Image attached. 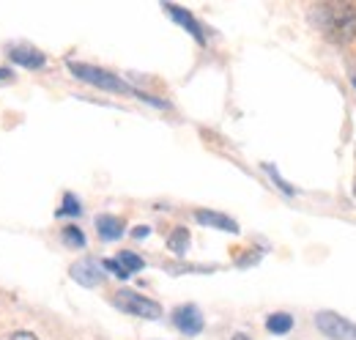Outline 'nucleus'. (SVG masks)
Here are the masks:
<instances>
[{
    "label": "nucleus",
    "instance_id": "nucleus-10",
    "mask_svg": "<svg viewBox=\"0 0 356 340\" xmlns=\"http://www.w3.org/2000/svg\"><path fill=\"white\" fill-rule=\"evenodd\" d=\"M195 219L200 225H211V228H220V231H227V233H238V222L230 219L227 214L220 212H209V209H197L195 212Z\"/></svg>",
    "mask_w": 356,
    "mask_h": 340
},
{
    "label": "nucleus",
    "instance_id": "nucleus-2",
    "mask_svg": "<svg viewBox=\"0 0 356 340\" xmlns=\"http://www.w3.org/2000/svg\"><path fill=\"white\" fill-rule=\"evenodd\" d=\"M69 72L83 80V83L93 85L99 91H107V93H134V88L129 83H124L118 75L102 69V66H93V63H80V61H72L69 63Z\"/></svg>",
    "mask_w": 356,
    "mask_h": 340
},
{
    "label": "nucleus",
    "instance_id": "nucleus-4",
    "mask_svg": "<svg viewBox=\"0 0 356 340\" xmlns=\"http://www.w3.org/2000/svg\"><path fill=\"white\" fill-rule=\"evenodd\" d=\"M315 327L323 338L329 340H356V324L348 321L346 316L334 313V310H321L315 313Z\"/></svg>",
    "mask_w": 356,
    "mask_h": 340
},
{
    "label": "nucleus",
    "instance_id": "nucleus-8",
    "mask_svg": "<svg viewBox=\"0 0 356 340\" xmlns=\"http://www.w3.org/2000/svg\"><path fill=\"white\" fill-rule=\"evenodd\" d=\"M69 275H72L80 286H86V288H93V286H99V283L104 280V269H102V263H96V261H77V263L69 269Z\"/></svg>",
    "mask_w": 356,
    "mask_h": 340
},
{
    "label": "nucleus",
    "instance_id": "nucleus-1",
    "mask_svg": "<svg viewBox=\"0 0 356 340\" xmlns=\"http://www.w3.org/2000/svg\"><path fill=\"white\" fill-rule=\"evenodd\" d=\"M312 25L334 44L356 39V6L351 3H318L310 8Z\"/></svg>",
    "mask_w": 356,
    "mask_h": 340
},
{
    "label": "nucleus",
    "instance_id": "nucleus-21",
    "mask_svg": "<svg viewBox=\"0 0 356 340\" xmlns=\"http://www.w3.org/2000/svg\"><path fill=\"white\" fill-rule=\"evenodd\" d=\"M354 88H356V77H354Z\"/></svg>",
    "mask_w": 356,
    "mask_h": 340
},
{
    "label": "nucleus",
    "instance_id": "nucleus-18",
    "mask_svg": "<svg viewBox=\"0 0 356 340\" xmlns=\"http://www.w3.org/2000/svg\"><path fill=\"white\" fill-rule=\"evenodd\" d=\"M14 80V72L8 66H0V83H11Z\"/></svg>",
    "mask_w": 356,
    "mask_h": 340
},
{
    "label": "nucleus",
    "instance_id": "nucleus-17",
    "mask_svg": "<svg viewBox=\"0 0 356 340\" xmlns=\"http://www.w3.org/2000/svg\"><path fill=\"white\" fill-rule=\"evenodd\" d=\"M0 340H39V335L31 332V330H14L8 335H0Z\"/></svg>",
    "mask_w": 356,
    "mask_h": 340
},
{
    "label": "nucleus",
    "instance_id": "nucleus-20",
    "mask_svg": "<svg viewBox=\"0 0 356 340\" xmlns=\"http://www.w3.org/2000/svg\"><path fill=\"white\" fill-rule=\"evenodd\" d=\"M230 340H252V338H250V335H244V332H238V335H233Z\"/></svg>",
    "mask_w": 356,
    "mask_h": 340
},
{
    "label": "nucleus",
    "instance_id": "nucleus-16",
    "mask_svg": "<svg viewBox=\"0 0 356 340\" xmlns=\"http://www.w3.org/2000/svg\"><path fill=\"white\" fill-rule=\"evenodd\" d=\"M264 170H266L268 176H271V181H274V184H277V187H280V190H282L288 198H293V195H296V190H293V187H291V184H288V181H285V178L277 173V168H274V165H264Z\"/></svg>",
    "mask_w": 356,
    "mask_h": 340
},
{
    "label": "nucleus",
    "instance_id": "nucleus-6",
    "mask_svg": "<svg viewBox=\"0 0 356 340\" xmlns=\"http://www.w3.org/2000/svg\"><path fill=\"white\" fill-rule=\"evenodd\" d=\"M173 327H176L178 332H184V335H189V338H195V335H200L203 332V327H206V321H203V313L195 307V304H181L173 310Z\"/></svg>",
    "mask_w": 356,
    "mask_h": 340
},
{
    "label": "nucleus",
    "instance_id": "nucleus-14",
    "mask_svg": "<svg viewBox=\"0 0 356 340\" xmlns=\"http://www.w3.org/2000/svg\"><path fill=\"white\" fill-rule=\"evenodd\" d=\"M168 247L176 255L186 253V250H189V231H186V228H176V231L170 233V239H168Z\"/></svg>",
    "mask_w": 356,
    "mask_h": 340
},
{
    "label": "nucleus",
    "instance_id": "nucleus-3",
    "mask_svg": "<svg viewBox=\"0 0 356 340\" xmlns=\"http://www.w3.org/2000/svg\"><path fill=\"white\" fill-rule=\"evenodd\" d=\"M113 304L121 310V313H129V316H137V318H148V321H156L162 318V307L159 302L143 297L132 288H121L113 294Z\"/></svg>",
    "mask_w": 356,
    "mask_h": 340
},
{
    "label": "nucleus",
    "instance_id": "nucleus-11",
    "mask_svg": "<svg viewBox=\"0 0 356 340\" xmlns=\"http://www.w3.org/2000/svg\"><path fill=\"white\" fill-rule=\"evenodd\" d=\"M266 330L271 335H288L293 330V316L291 313H271L266 318Z\"/></svg>",
    "mask_w": 356,
    "mask_h": 340
},
{
    "label": "nucleus",
    "instance_id": "nucleus-13",
    "mask_svg": "<svg viewBox=\"0 0 356 340\" xmlns=\"http://www.w3.org/2000/svg\"><path fill=\"white\" fill-rule=\"evenodd\" d=\"M60 239H63V245H66V247H86V245H88V239H86L83 228H77L74 222H72V225H66V228L60 231Z\"/></svg>",
    "mask_w": 356,
    "mask_h": 340
},
{
    "label": "nucleus",
    "instance_id": "nucleus-15",
    "mask_svg": "<svg viewBox=\"0 0 356 340\" xmlns=\"http://www.w3.org/2000/svg\"><path fill=\"white\" fill-rule=\"evenodd\" d=\"M55 214H58V217H80V214H83V206H80V201H77L72 192H66L60 209H58Z\"/></svg>",
    "mask_w": 356,
    "mask_h": 340
},
{
    "label": "nucleus",
    "instance_id": "nucleus-19",
    "mask_svg": "<svg viewBox=\"0 0 356 340\" xmlns=\"http://www.w3.org/2000/svg\"><path fill=\"white\" fill-rule=\"evenodd\" d=\"M148 233H151V228H145V225H140V228H134V231H132L134 239H145Z\"/></svg>",
    "mask_w": 356,
    "mask_h": 340
},
{
    "label": "nucleus",
    "instance_id": "nucleus-7",
    "mask_svg": "<svg viewBox=\"0 0 356 340\" xmlns=\"http://www.w3.org/2000/svg\"><path fill=\"white\" fill-rule=\"evenodd\" d=\"M162 11H165V14H170V17H173V22L181 25V28H184L195 42L200 44V47L206 44V31H203V25L197 22V17H195L192 11H186V8H181V6H173V3H165V6H162Z\"/></svg>",
    "mask_w": 356,
    "mask_h": 340
},
{
    "label": "nucleus",
    "instance_id": "nucleus-5",
    "mask_svg": "<svg viewBox=\"0 0 356 340\" xmlns=\"http://www.w3.org/2000/svg\"><path fill=\"white\" fill-rule=\"evenodd\" d=\"M6 55H8V61L14 63V66H22V69H44L47 66V55L42 49H36L33 44H14V47H8L6 49Z\"/></svg>",
    "mask_w": 356,
    "mask_h": 340
},
{
    "label": "nucleus",
    "instance_id": "nucleus-12",
    "mask_svg": "<svg viewBox=\"0 0 356 340\" xmlns=\"http://www.w3.org/2000/svg\"><path fill=\"white\" fill-rule=\"evenodd\" d=\"M115 261L121 263V269H124L129 277H132L134 272H140V269L145 266V261H143V258H140L137 253H132V250H121V253L115 255Z\"/></svg>",
    "mask_w": 356,
    "mask_h": 340
},
{
    "label": "nucleus",
    "instance_id": "nucleus-9",
    "mask_svg": "<svg viewBox=\"0 0 356 340\" xmlns=\"http://www.w3.org/2000/svg\"><path fill=\"white\" fill-rule=\"evenodd\" d=\"M96 233L104 242H115V239L124 236V219L121 217H113V214H99L96 217Z\"/></svg>",
    "mask_w": 356,
    "mask_h": 340
}]
</instances>
